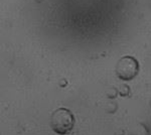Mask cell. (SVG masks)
<instances>
[{
	"label": "cell",
	"instance_id": "6da1fadb",
	"mask_svg": "<svg viewBox=\"0 0 151 135\" xmlns=\"http://www.w3.org/2000/svg\"><path fill=\"white\" fill-rule=\"evenodd\" d=\"M75 123L74 114L67 108H58L50 117V127L58 135L69 134L74 129Z\"/></svg>",
	"mask_w": 151,
	"mask_h": 135
},
{
	"label": "cell",
	"instance_id": "7a4b0ae2",
	"mask_svg": "<svg viewBox=\"0 0 151 135\" xmlns=\"http://www.w3.org/2000/svg\"><path fill=\"white\" fill-rule=\"evenodd\" d=\"M138 72H139V63L134 56H125L117 63L116 74L119 79L130 81L137 76Z\"/></svg>",
	"mask_w": 151,
	"mask_h": 135
},
{
	"label": "cell",
	"instance_id": "3957f363",
	"mask_svg": "<svg viewBox=\"0 0 151 135\" xmlns=\"http://www.w3.org/2000/svg\"><path fill=\"white\" fill-rule=\"evenodd\" d=\"M130 135H150V133L144 124H139L134 127L132 131H130Z\"/></svg>",
	"mask_w": 151,
	"mask_h": 135
},
{
	"label": "cell",
	"instance_id": "277c9868",
	"mask_svg": "<svg viewBox=\"0 0 151 135\" xmlns=\"http://www.w3.org/2000/svg\"><path fill=\"white\" fill-rule=\"evenodd\" d=\"M150 106H151V101H150Z\"/></svg>",
	"mask_w": 151,
	"mask_h": 135
}]
</instances>
